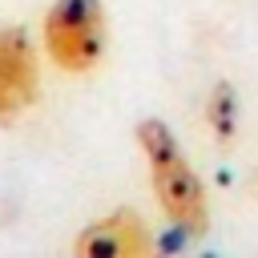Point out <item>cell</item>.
I'll list each match as a JSON object with an SVG mask.
<instances>
[{
    "label": "cell",
    "instance_id": "cell-1",
    "mask_svg": "<svg viewBox=\"0 0 258 258\" xmlns=\"http://www.w3.org/2000/svg\"><path fill=\"white\" fill-rule=\"evenodd\" d=\"M137 145H141L145 165H149L153 198H157L161 214L173 222V230H181L189 238L206 234L210 230V198H206L202 177L185 161L177 137L169 133V125L157 121V117L137 121Z\"/></svg>",
    "mask_w": 258,
    "mask_h": 258
},
{
    "label": "cell",
    "instance_id": "cell-3",
    "mask_svg": "<svg viewBox=\"0 0 258 258\" xmlns=\"http://www.w3.org/2000/svg\"><path fill=\"white\" fill-rule=\"evenodd\" d=\"M40 97V52L20 24L0 28V125L20 121Z\"/></svg>",
    "mask_w": 258,
    "mask_h": 258
},
{
    "label": "cell",
    "instance_id": "cell-5",
    "mask_svg": "<svg viewBox=\"0 0 258 258\" xmlns=\"http://www.w3.org/2000/svg\"><path fill=\"white\" fill-rule=\"evenodd\" d=\"M206 125L218 141H234L238 133V97H234V85L218 81L206 97Z\"/></svg>",
    "mask_w": 258,
    "mask_h": 258
},
{
    "label": "cell",
    "instance_id": "cell-2",
    "mask_svg": "<svg viewBox=\"0 0 258 258\" xmlns=\"http://www.w3.org/2000/svg\"><path fill=\"white\" fill-rule=\"evenodd\" d=\"M109 44V20L101 0H52L40 20V48L44 56L69 73L85 77L101 64Z\"/></svg>",
    "mask_w": 258,
    "mask_h": 258
},
{
    "label": "cell",
    "instance_id": "cell-6",
    "mask_svg": "<svg viewBox=\"0 0 258 258\" xmlns=\"http://www.w3.org/2000/svg\"><path fill=\"white\" fill-rule=\"evenodd\" d=\"M254 181H258V173H254Z\"/></svg>",
    "mask_w": 258,
    "mask_h": 258
},
{
    "label": "cell",
    "instance_id": "cell-4",
    "mask_svg": "<svg viewBox=\"0 0 258 258\" xmlns=\"http://www.w3.org/2000/svg\"><path fill=\"white\" fill-rule=\"evenodd\" d=\"M149 250H153V234L141 222V214L129 206L93 218L73 238V254L81 258H145Z\"/></svg>",
    "mask_w": 258,
    "mask_h": 258
}]
</instances>
